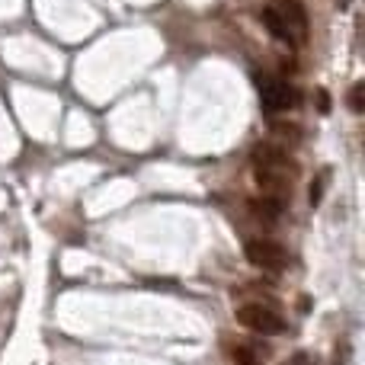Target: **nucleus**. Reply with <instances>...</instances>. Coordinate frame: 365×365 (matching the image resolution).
Instances as JSON below:
<instances>
[{
  "instance_id": "9d476101",
  "label": "nucleus",
  "mask_w": 365,
  "mask_h": 365,
  "mask_svg": "<svg viewBox=\"0 0 365 365\" xmlns=\"http://www.w3.org/2000/svg\"><path fill=\"white\" fill-rule=\"evenodd\" d=\"M327 180H330V173L324 170L321 177L311 182V192H308V202H311V205H321V199H324V186H327Z\"/></svg>"
},
{
  "instance_id": "f8f14e48",
  "label": "nucleus",
  "mask_w": 365,
  "mask_h": 365,
  "mask_svg": "<svg viewBox=\"0 0 365 365\" xmlns=\"http://www.w3.org/2000/svg\"><path fill=\"white\" fill-rule=\"evenodd\" d=\"M317 106H321V113H330V96H327V90H317Z\"/></svg>"
},
{
  "instance_id": "f03ea898",
  "label": "nucleus",
  "mask_w": 365,
  "mask_h": 365,
  "mask_svg": "<svg viewBox=\"0 0 365 365\" xmlns=\"http://www.w3.org/2000/svg\"><path fill=\"white\" fill-rule=\"evenodd\" d=\"M244 253H247V259H250V266H257V269H263V272L289 269V250H285L282 244H276V240L253 237V240H247Z\"/></svg>"
},
{
  "instance_id": "f257e3e1",
  "label": "nucleus",
  "mask_w": 365,
  "mask_h": 365,
  "mask_svg": "<svg viewBox=\"0 0 365 365\" xmlns=\"http://www.w3.org/2000/svg\"><path fill=\"white\" fill-rule=\"evenodd\" d=\"M253 81H257V93H259V103H263V109L269 115L276 113H285V109H292L298 103V93L289 87V81H282V77L276 74H253Z\"/></svg>"
},
{
  "instance_id": "20e7f679",
  "label": "nucleus",
  "mask_w": 365,
  "mask_h": 365,
  "mask_svg": "<svg viewBox=\"0 0 365 365\" xmlns=\"http://www.w3.org/2000/svg\"><path fill=\"white\" fill-rule=\"evenodd\" d=\"M253 167H263V170H276L282 177H292L298 170L295 160L276 145H257L253 148Z\"/></svg>"
},
{
  "instance_id": "7ed1b4c3",
  "label": "nucleus",
  "mask_w": 365,
  "mask_h": 365,
  "mask_svg": "<svg viewBox=\"0 0 365 365\" xmlns=\"http://www.w3.org/2000/svg\"><path fill=\"white\" fill-rule=\"evenodd\" d=\"M237 324L247 327V330H253V334H263V336L285 334V317L276 314L272 308H263V304H240Z\"/></svg>"
},
{
  "instance_id": "1a4fd4ad",
  "label": "nucleus",
  "mask_w": 365,
  "mask_h": 365,
  "mask_svg": "<svg viewBox=\"0 0 365 365\" xmlns=\"http://www.w3.org/2000/svg\"><path fill=\"white\" fill-rule=\"evenodd\" d=\"M349 109H353L356 115L365 113V83H353V90H349Z\"/></svg>"
},
{
  "instance_id": "423d86ee",
  "label": "nucleus",
  "mask_w": 365,
  "mask_h": 365,
  "mask_svg": "<svg viewBox=\"0 0 365 365\" xmlns=\"http://www.w3.org/2000/svg\"><path fill=\"white\" fill-rule=\"evenodd\" d=\"M250 215L257 221H266V225H276L282 218V199H272V195H263V199L250 202Z\"/></svg>"
},
{
  "instance_id": "9b49d317",
  "label": "nucleus",
  "mask_w": 365,
  "mask_h": 365,
  "mask_svg": "<svg viewBox=\"0 0 365 365\" xmlns=\"http://www.w3.org/2000/svg\"><path fill=\"white\" fill-rule=\"evenodd\" d=\"M272 132H276V135H285V138H292V141L302 138V128H298V125H289V122H272Z\"/></svg>"
},
{
  "instance_id": "39448f33",
  "label": "nucleus",
  "mask_w": 365,
  "mask_h": 365,
  "mask_svg": "<svg viewBox=\"0 0 365 365\" xmlns=\"http://www.w3.org/2000/svg\"><path fill=\"white\" fill-rule=\"evenodd\" d=\"M282 19H285V26H289L295 42H308V10H304L302 0H285Z\"/></svg>"
},
{
  "instance_id": "0eeeda50",
  "label": "nucleus",
  "mask_w": 365,
  "mask_h": 365,
  "mask_svg": "<svg viewBox=\"0 0 365 365\" xmlns=\"http://www.w3.org/2000/svg\"><path fill=\"white\" fill-rule=\"evenodd\" d=\"M259 19H263V26L266 29H269V36L276 38V42H295V38H292V32H289V26H285V19H282V13L279 10H263L259 13Z\"/></svg>"
},
{
  "instance_id": "6e6552de",
  "label": "nucleus",
  "mask_w": 365,
  "mask_h": 365,
  "mask_svg": "<svg viewBox=\"0 0 365 365\" xmlns=\"http://www.w3.org/2000/svg\"><path fill=\"white\" fill-rule=\"evenodd\" d=\"M227 356H231L237 365H259V356H257V349L253 346H240L237 343V346H231V353Z\"/></svg>"
}]
</instances>
